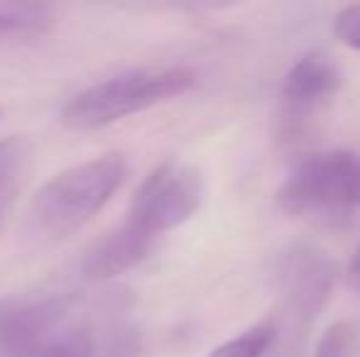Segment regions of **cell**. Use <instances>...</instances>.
Instances as JSON below:
<instances>
[{"instance_id": "9", "label": "cell", "mask_w": 360, "mask_h": 357, "mask_svg": "<svg viewBox=\"0 0 360 357\" xmlns=\"http://www.w3.org/2000/svg\"><path fill=\"white\" fill-rule=\"evenodd\" d=\"M34 167V144L25 135L0 140V206L13 208Z\"/></svg>"}, {"instance_id": "6", "label": "cell", "mask_w": 360, "mask_h": 357, "mask_svg": "<svg viewBox=\"0 0 360 357\" xmlns=\"http://www.w3.org/2000/svg\"><path fill=\"white\" fill-rule=\"evenodd\" d=\"M338 267L326 252L311 245H292L277 262V281L285 301L299 321H311L321 314L336 284Z\"/></svg>"}, {"instance_id": "12", "label": "cell", "mask_w": 360, "mask_h": 357, "mask_svg": "<svg viewBox=\"0 0 360 357\" xmlns=\"http://www.w3.org/2000/svg\"><path fill=\"white\" fill-rule=\"evenodd\" d=\"M331 32L343 47L360 52V3H351L338 10L331 22Z\"/></svg>"}, {"instance_id": "17", "label": "cell", "mask_w": 360, "mask_h": 357, "mask_svg": "<svg viewBox=\"0 0 360 357\" xmlns=\"http://www.w3.org/2000/svg\"><path fill=\"white\" fill-rule=\"evenodd\" d=\"M8 210H10V208H5V206H0V223H3V220H5V215H8Z\"/></svg>"}, {"instance_id": "3", "label": "cell", "mask_w": 360, "mask_h": 357, "mask_svg": "<svg viewBox=\"0 0 360 357\" xmlns=\"http://www.w3.org/2000/svg\"><path fill=\"white\" fill-rule=\"evenodd\" d=\"M194 83L196 74L184 67L120 74L76 93L62 108L59 120L72 130H98L184 95Z\"/></svg>"}, {"instance_id": "2", "label": "cell", "mask_w": 360, "mask_h": 357, "mask_svg": "<svg viewBox=\"0 0 360 357\" xmlns=\"http://www.w3.org/2000/svg\"><path fill=\"white\" fill-rule=\"evenodd\" d=\"M277 208L292 218L346 220L360 210V147L304 157L277 189Z\"/></svg>"}, {"instance_id": "18", "label": "cell", "mask_w": 360, "mask_h": 357, "mask_svg": "<svg viewBox=\"0 0 360 357\" xmlns=\"http://www.w3.org/2000/svg\"><path fill=\"white\" fill-rule=\"evenodd\" d=\"M0 118H3V108H0Z\"/></svg>"}, {"instance_id": "1", "label": "cell", "mask_w": 360, "mask_h": 357, "mask_svg": "<svg viewBox=\"0 0 360 357\" xmlns=\"http://www.w3.org/2000/svg\"><path fill=\"white\" fill-rule=\"evenodd\" d=\"M125 174L128 164L120 152L98 154L54 174L27 208L30 235L42 243H59L74 235L105 208Z\"/></svg>"}, {"instance_id": "11", "label": "cell", "mask_w": 360, "mask_h": 357, "mask_svg": "<svg viewBox=\"0 0 360 357\" xmlns=\"http://www.w3.org/2000/svg\"><path fill=\"white\" fill-rule=\"evenodd\" d=\"M275 335V321L265 318L260 323L250 325L248 330H243V333H238L236 338L221 343L218 348L211 350L209 357H262L270 350Z\"/></svg>"}, {"instance_id": "15", "label": "cell", "mask_w": 360, "mask_h": 357, "mask_svg": "<svg viewBox=\"0 0 360 357\" xmlns=\"http://www.w3.org/2000/svg\"><path fill=\"white\" fill-rule=\"evenodd\" d=\"M110 357H143V338L133 325H120L110 335L108 345Z\"/></svg>"}, {"instance_id": "16", "label": "cell", "mask_w": 360, "mask_h": 357, "mask_svg": "<svg viewBox=\"0 0 360 357\" xmlns=\"http://www.w3.org/2000/svg\"><path fill=\"white\" fill-rule=\"evenodd\" d=\"M346 276H348V284L360 294V245L356 248V252H353V260H351V264H348Z\"/></svg>"}, {"instance_id": "14", "label": "cell", "mask_w": 360, "mask_h": 357, "mask_svg": "<svg viewBox=\"0 0 360 357\" xmlns=\"http://www.w3.org/2000/svg\"><path fill=\"white\" fill-rule=\"evenodd\" d=\"M42 357H96V345L86 330H74L54 340Z\"/></svg>"}, {"instance_id": "10", "label": "cell", "mask_w": 360, "mask_h": 357, "mask_svg": "<svg viewBox=\"0 0 360 357\" xmlns=\"http://www.w3.org/2000/svg\"><path fill=\"white\" fill-rule=\"evenodd\" d=\"M54 13L42 3H0V39L32 37L52 27Z\"/></svg>"}, {"instance_id": "8", "label": "cell", "mask_w": 360, "mask_h": 357, "mask_svg": "<svg viewBox=\"0 0 360 357\" xmlns=\"http://www.w3.org/2000/svg\"><path fill=\"white\" fill-rule=\"evenodd\" d=\"M152 245H155L152 235L123 223L120 228L103 235V238L86 252L84 262H81V271H84V276L89 281L115 279V276L133 269L138 262H143L147 257V252L152 250Z\"/></svg>"}, {"instance_id": "13", "label": "cell", "mask_w": 360, "mask_h": 357, "mask_svg": "<svg viewBox=\"0 0 360 357\" xmlns=\"http://www.w3.org/2000/svg\"><path fill=\"white\" fill-rule=\"evenodd\" d=\"M351 343H353V325L348 321H338V323L328 325L326 333L321 335L314 357H348Z\"/></svg>"}, {"instance_id": "5", "label": "cell", "mask_w": 360, "mask_h": 357, "mask_svg": "<svg viewBox=\"0 0 360 357\" xmlns=\"http://www.w3.org/2000/svg\"><path fill=\"white\" fill-rule=\"evenodd\" d=\"M343 76L331 57L311 49L292 64L280 83V135L282 140H299L321 110L328 108L341 90Z\"/></svg>"}, {"instance_id": "4", "label": "cell", "mask_w": 360, "mask_h": 357, "mask_svg": "<svg viewBox=\"0 0 360 357\" xmlns=\"http://www.w3.org/2000/svg\"><path fill=\"white\" fill-rule=\"evenodd\" d=\"M204 201V177L196 167L176 159L157 164L135 189L125 223L157 235L184 225Z\"/></svg>"}, {"instance_id": "7", "label": "cell", "mask_w": 360, "mask_h": 357, "mask_svg": "<svg viewBox=\"0 0 360 357\" xmlns=\"http://www.w3.org/2000/svg\"><path fill=\"white\" fill-rule=\"evenodd\" d=\"M72 299H47L10 304L0 309V357H37L44 355L54 328L64 321Z\"/></svg>"}]
</instances>
